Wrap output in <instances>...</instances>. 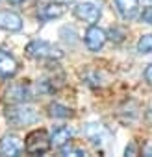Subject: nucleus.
Here are the masks:
<instances>
[{
  "instance_id": "9b49d317",
  "label": "nucleus",
  "mask_w": 152,
  "mask_h": 157,
  "mask_svg": "<svg viewBox=\"0 0 152 157\" xmlns=\"http://www.w3.org/2000/svg\"><path fill=\"white\" fill-rule=\"evenodd\" d=\"M115 8L122 19L132 21L139 11V0H115Z\"/></svg>"
},
{
  "instance_id": "ddd939ff",
  "label": "nucleus",
  "mask_w": 152,
  "mask_h": 157,
  "mask_svg": "<svg viewBox=\"0 0 152 157\" xmlns=\"http://www.w3.org/2000/svg\"><path fill=\"white\" fill-rule=\"evenodd\" d=\"M70 139H72V129L67 128V126L56 128V129L52 131V135H50V142H52V146H56V148H61V146L69 144Z\"/></svg>"
},
{
  "instance_id": "f257e3e1",
  "label": "nucleus",
  "mask_w": 152,
  "mask_h": 157,
  "mask_svg": "<svg viewBox=\"0 0 152 157\" xmlns=\"http://www.w3.org/2000/svg\"><path fill=\"white\" fill-rule=\"evenodd\" d=\"M6 118L13 128H24L30 124H35L39 120V115L35 113L34 107L24 105V104H13L6 107Z\"/></svg>"
},
{
  "instance_id": "2eb2a0df",
  "label": "nucleus",
  "mask_w": 152,
  "mask_h": 157,
  "mask_svg": "<svg viewBox=\"0 0 152 157\" xmlns=\"http://www.w3.org/2000/svg\"><path fill=\"white\" fill-rule=\"evenodd\" d=\"M137 52H141V54H152V33L143 35L137 41Z\"/></svg>"
},
{
  "instance_id": "6ab92c4d",
  "label": "nucleus",
  "mask_w": 152,
  "mask_h": 157,
  "mask_svg": "<svg viewBox=\"0 0 152 157\" xmlns=\"http://www.w3.org/2000/svg\"><path fill=\"white\" fill-rule=\"evenodd\" d=\"M145 80L152 85V65H148V67L145 68Z\"/></svg>"
},
{
  "instance_id": "4be33fe9",
  "label": "nucleus",
  "mask_w": 152,
  "mask_h": 157,
  "mask_svg": "<svg viewBox=\"0 0 152 157\" xmlns=\"http://www.w3.org/2000/svg\"><path fill=\"white\" fill-rule=\"evenodd\" d=\"M11 4H21V2H24V0H10Z\"/></svg>"
},
{
  "instance_id": "0eeeda50",
  "label": "nucleus",
  "mask_w": 152,
  "mask_h": 157,
  "mask_svg": "<svg viewBox=\"0 0 152 157\" xmlns=\"http://www.w3.org/2000/svg\"><path fill=\"white\" fill-rule=\"evenodd\" d=\"M6 98L8 102H13V104H24L28 100H32V91H30V85L26 83H17V85H11L6 93Z\"/></svg>"
},
{
  "instance_id": "f03ea898",
  "label": "nucleus",
  "mask_w": 152,
  "mask_h": 157,
  "mask_svg": "<svg viewBox=\"0 0 152 157\" xmlns=\"http://www.w3.org/2000/svg\"><path fill=\"white\" fill-rule=\"evenodd\" d=\"M26 54L34 59H43V61H54L63 56V52L54 46L52 43L46 41H32L26 44Z\"/></svg>"
},
{
  "instance_id": "39448f33",
  "label": "nucleus",
  "mask_w": 152,
  "mask_h": 157,
  "mask_svg": "<svg viewBox=\"0 0 152 157\" xmlns=\"http://www.w3.org/2000/svg\"><path fill=\"white\" fill-rule=\"evenodd\" d=\"M106 39H108V33L102 28H98L95 24H89V28L86 32V44H87V48L91 52H98L104 46Z\"/></svg>"
},
{
  "instance_id": "f8f14e48",
  "label": "nucleus",
  "mask_w": 152,
  "mask_h": 157,
  "mask_svg": "<svg viewBox=\"0 0 152 157\" xmlns=\"http://www.w3.org/2000/svg\"><path fill=\"white\" fill-rule=\"evenodd\" d=\"M65 13V8H63V4H58V2H52L50 4H43L39 10H37V17L41 19V21H50V19H58V17H61Z\"/></svg>"
},
{
  "instance_id": "412c9836",
  "label": "nucleus",
  "mask_w": 152,
  "mask_h": 157,
  "mask_svg": "<svg viewBox=\"0 0 152 157\" xmlns=\"http://www.w3.org/2000/svg\"><path fill=\"white\" fill-rule=\"evenodd\" d=\"M54 2H58V4H63V6H65V4H72L74 0H54Z\"/></svg>"
},
{
  "instance_id": "4468645a",
  "label": "nucleus",
  "mask_w": 152,
  "mask_h": 157,
  "mask_svg": "<svg viewBox=\"0 0 152 157\" xmlns=\"http://www.w3.org/2000/svg\"><path fill=\"white\" fill-rule=\"evenodd\" d=\"M48 115L54 117V118H67V117H70L72 113H70L69 107H65V105H61V104H50V105H48Z\"/></svg>"
},
{
  "instance_id": "dca6fc26",
  "label": "nucleus",
  "mask_w": 152,
  "mask_h": 157,
  "mask_svg": "<svg viewBox=\"0 0 152 157\" xmlns=\"http://www.w3.org/2000/svg\"><path fill=\"white\" fill-rule=\"evenodd\" d=\"M61 155H76V157H84L86 151L80 148H74V146H61Z\"/></svg>"
},
{
  "instance_id": "f3484780",
  "label": "nucleus",
  "mask_w": 152,
  "mask_h": 157,
  "mask_svg": "<svg viewBox=\"0 0 152 157\" xmlns=\"http://www.w3.org/2000/svg\"><path fill=\"white\" fill-rule=\"evenodd\" d=\"M122 37H124L122 30H119V28H111V30H110V39H111V41L115 39V43H121Z\"/></svg>"
},
{
  "instance_id": "9d476101",
  "label": "nucleus",
  "mask_w": 152,
  "mask_h": 157,
  "mask_svg": "<svg viewBox=\"0 0 152 157\" xmlns=\"http://www.w3.org/2000/svg\"><path fill=\"white\" fill-rule=\"evenodd\" d=\"M19 70V65L15 57L4 50H0V78H11Z\"/></svg>"
},
{
  "instance_id": "423d86ee",
  "label": "nucleus",
  "mask_w": 152,
  "mask_h": 157,
  "mask_svg": "<svg viewBox=\"0 0 152 157\" xmlns=\"http://www.w3.org/2000/svg\"><path fill=\"white\" fill-rule=\"evenodd\" d=\"M0 28L6 32H21L22 30V19L15 11L2 10L0 11Z\"/></svg>"
},
{
  "instance_id": "7ed1b4c3",
  "label": "nucleus",
  "mask_w": 152,
  "mask_h": 157,
  "mask_svg": "<svg viewBox=\"0 0 152 157\" xmlns=\"http://www.w3.org/2000/svg\"><path fill=\"white\" fill-rule=\"evenodd\" d=\"M24 148L32 155H43L52 148V142H50V137H48V133L45 129H35L26 137Z\"/></svg>"
},
{
  "instance_id": "aec40b11",
  "label": "nucleus",
  "mask_w": 152,
  "mask_h": 157,
  "mask_svg": "<svg viewBox=\"0 0 152 157\" xmlns=\"http://www.w3.org/2000/svg\"><path fill=\"white\" fill-rule=\"evenodd\" d=\"M137 153V150H135V144H130L128 148H126V155H135Z\"/></svg>"
},
{
  "instance_id": "1a4fd4ad",
  "label": "nucleus",
  "mask_w": 152,
  "mask_h": 157,
  "mask_svg": "<svg viewBox=\"0 0 152 157\" xmlns=\"http://www.w3.org/2000/svg\"><path fill=\"white\" fill-rule=\"evenodd\" d=\"M22 151V142L15 135H4L0 140V153L2 155H21Z\"/></svg>"
},
{
  "instance_id": "6e6552de",
  "label": "nucleus",
  "mask_w": 152,
  "mask_h": 157,
  "mask_svg": "<svg viewBox=\"0 0 152 157\" xmlns=\"http://www.w3.org/2000/svg\"><path fill=\"white\" fill-rule=\"evenodd\" d=\"M84 133L93 144H106L110 140V131L102 124H87Z\"/></svg>"
},
{
  "instance_id": "a211bd4d",
  "label": "nucleus",
  "mask_w": 152,
  "mask_h": 157,
  "mask_svg": "<svg viewBox=\"0 0 152 157\" xmlns=\"http://www.w3.org/2000/svg\"><path fill=\"white\" fill-rule=\"evenodd\" d=\"M141 21L146 22V24H152V6H148V8L143 10V13H141Z\"/></svg>"
},
{
  "instance_id": "20e7f679",
  "label": "nucleus",
  "mask_w": 152,
  "mask_h": 157,
  "mask_svg": "<svg viewBox=\"0 0 152 157\" xmlns=\"http://www.w3.org/2000/svg\"><path fill=\"white\" fill-rule=\"evenodd\" d=\"M74 17L87 24H97L100 19V8L93 2H82L74 8Z\"/></svg>"
}]
</instances>
